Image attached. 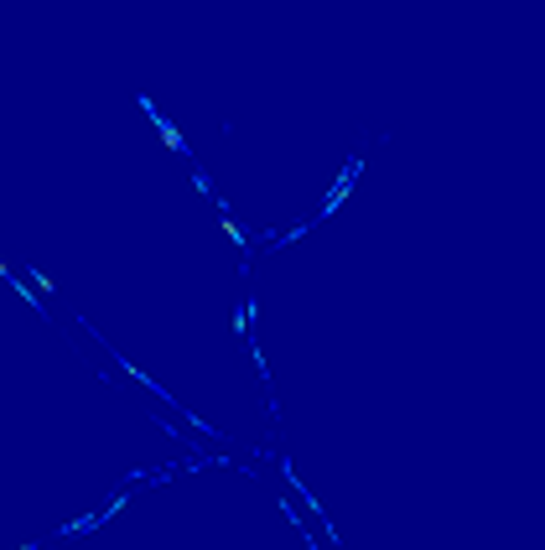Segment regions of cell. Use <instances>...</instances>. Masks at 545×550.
<instances>
[{"label":"cell","instance_id":"6da1fadb","mask_svg":"<svg viewBox=\"0 0 545 550\" xmlns=\"http://www.w3.org/2000/svg\"><path fill=\"white\" fill-rule=\"evenodd\" d=\"M358 166H364V161H348L343 166V176H338V187L327 192V208H322V213H332V208H343V203H348V182L358 176Z\"/></svg>","mask_w":545,"mask_h":550}]
</instances>
